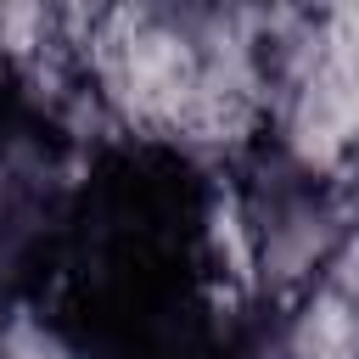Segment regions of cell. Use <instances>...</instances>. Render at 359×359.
<instances>
[{"label": "cell", "mask_w": 359, "mask_h": 359, "mask_svg": "<svg viewBox=\"0 0 359 359\" xmlns=\"http://www.w3.org/2000/svg\"><path fill=\"white\" fill-rule=\"evenodd\" d=\"M0 359H67V353H62V342H56L50 331H39L34 320H11V325L0 331Z\"/></svg>", "instance_id": "obj_1"}]
</instances>
